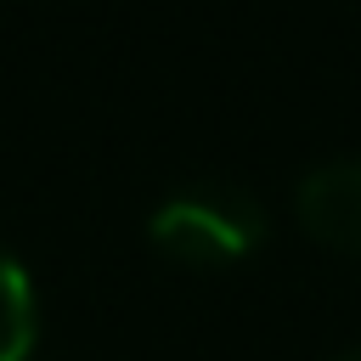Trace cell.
Here are the masks:
<instances>
[{"label": "cell", "mask_w": 361, "mask_h": 361, "mask_svg": "<svg viewBox=\"0 0 361 361\" xmlns=\"http://www.w3.org/2000/svg\"><path fill=\"white\" fill-rule=\"evenodd\" d=\"M293 214H299L305 237H316L333 254L361 259V158L316 164L293 192Z\"/></svg>", "instance_id": "7a4b0ae2"}, {"label": "cell", "mask_w": 361, "mask_h": 361, "mask_svg": "<svg viewBox=\"0 0 361 361\" xmlns=\"http://www.w3.org/2000/svg\"><path fill=\"white\" fill-rule=\"evenodd\" d=\"M147 237L175 265L214 271L265 243V209L237 186H180L152 209Z\"/></svg>", "instance_id": "6da1fadb"}, {"label": "cell", "mask_w": 361, "mask_h": 361, "mask_svg": "<svg viewBox=\"0 0 361 361\" xmlns=\"http://www.w3.org/2000/svg\"><path fill=\"white\" fill-rule=\"evenodd\" d=\"M333 361H361V350H344V355H333Z\"/></svg>", "instance_id": "277c9868"}, {"label": "cell", "mask_w": 361, "mask_h": 361, "mask_svg": "<svg viewBox=\"0 0 361 361\" xmlns=\"http://www.w3.org/2000/svg\"><path fill=\"white\" fill-rule=\"evenodd\" d=\"M39 338V299L34 276L11 248H0V361H28Z\"/></svg>", "instance_id": "3957f363"}]
</instances>
